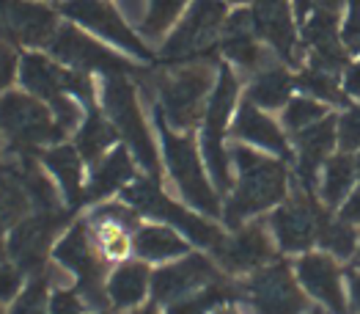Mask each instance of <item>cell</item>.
I'll return each instance as SVG.
<instances>
[{
	"mask_svg": "<svg viewBox=\"0 0 360 314\" xmlns=\"http://www.w3.org/2000/svg\"><path fill=\"white\" fill-rule=\"evenodd\" d=\"M231 157L237 163L240 180H237V188L223 210V218L229 226L240 229L248 218H253V215L275 207L278 201H283L289 177H286L283 163L259 155V152H250L245 146H234Z\"/></svg>",
	"mask_w": 360,
	"mask_h": 314,
	"instance_id": "cell-1",
	"label": "cell"
},
{
	"mask_svg": "<svg viewBox=\"0 0 360 314\" xmlns=\"http://www.w3.org/2000/svg\"><path fill=\"white\" fill-rule=\"evenodd\" d=\"M160 119L176 130H193L207 113V96L212 94L210 63H184L179 69L162 72L157 77Z\"/></svg>",
	"mask_w": 360,
	"mask_h": 314,
	"instance_id": "cell-2",
	"label": "cell"
},
{
	"mask_svg": "<svg viewBox=\"0 0 360 314\" xmlns=\"http://www.w3.org/2000/svg\"><path fill=\"white\" fill-rule=\"evenodd\" d=\"M102 102H105L108 122L116 127V132L127 141L138 165L146 171V177L160 182V157H157V146L151 141L149 127L143 122V113L138 108L135 86L124 75H108Z\"/></svg>",
	"mask_w": 360,
	"mask_h": 314,
	"instance_id": "cell-3",
	"label": "cell"
},
{
	"mask_svg": "<svg viewBox=\"0 0 360 314\" xmlns=\"http://www.w3.org/2000/svg\"><path fill=\"white\" fill-rule=\"evenodd\" d=\"M124 199H127V204L132 207V210H138V213H146L151 218L157 220H165L168 226H174V229H179L181 234H187L193 243H198V246H207V249H217L220 243H223V232L212 223V220L201 218V215H195V213H190V210H184L179 207L176 201H171L160 185H157V180H135L129 188H124Z\"/></svg>",
	"mask_w": 360,
	"mask_h": 314,
	"instance_id": "cell-4",
	"label": "cell"
},
{
	"mask_svg": "<svg viewBox=\"0 0 360 314\" xmlns=\"http://www.w3.org/2000/svg\"><path fill=\"white\" fill-rule=\"evenodd\" d=\"M240 92V83L234 77V72L223 63L217 72V83L212 89L210 102H207V113H204V135H201V149L207 157V168H210L212 180L220 190L231 188V171H229V155L223 146V135L234 111V99Z\"/></svg>",
	"mask_w": 360,
	"mask_h": 314,
	"instance_id": "cell-5",
	"label": "cell"
},
{
	"mask_svg": "<svg viewBox=\"0 0 360 314\" xmlns=\"http://www.w3.org/2000/svg\"><path fill=\"white\" fill-rule=\"evenodd\" d=\"M0 130L17 149L50 146L63 138V130L56 122L53 111L47 108V102L20 92L0 96Z\"/></svg>",
	"mask_w": 360,
	"mask_h": 314,
	"instance_id": "cell-6",
	"label": "cell"
},
{
	"mask_svg": "<svg viewBox=\"0 0 360 314\" xmlns=\"http://www.w3.org/2000/svg\"><path fill=\"white\" fill-rule=\"evenodd\" d=\"M162 125V149H165V163H168V171H171V180L174 185L179 188V193L187 199V204H193L198 213L217 218L220 215V199L212 188V182L207 180L204 168H201V160L195 152V144L184 135H174L171 127Z\"/></svg>",
	"mask_w": 360,
	"mask_h": 314,
	"instance_id": "cell-7",
	"label": "cell"
},
{
	"mask_svg": "<svg viewBox=\"0 0 360 314\" xmlns=\"http://www.w3.org/2000/svg\"><path fill=\"white\" fill-rule=\"evenodd\" d=\"M242 309L248 314H302L305 295L283 262L259 268L240 287Z\"/></svg>",
	"mask_w": 360,
	"mask_h": 314,
	"instance_id": "cell-8",
	"label": "cell"
},
{
	"mask_svg": "<svg viewBox=\"0 0 360 314\" xmlns=\"http://www.w3.org/2000/svg\"><path fill=\"white\" fill-rule=\"evenodd\" d=\"M20 80L25 86V92L47 102L56 105L63 96L75 94L80 99L91 102L94 99V89H91L89 75L75 72V69H63L58 63H53L50 58L39 56V53H25L22 56V66H20Z\"/></svg>",
	"mask_w": 360,
	"mask_h": 314,
	"instance_id": "cell-9",
	"label": "cell"
},
{
	"mask_svg": "<svg viewBox=\"0 0 360 314\" xmlns=\"http://www.w3.org/2000/svg\"><path fill=\"white\" fill-rule=\"evenodd\" d=\"M328 220V215L316 207L311 193H297L286 204H281L270 218V229L283 251L297 253L311 249L319 240V229Z\"/></svg>",
	"mask_w": 360,
	"mask_h": 314,
	"instance_id": "cell-10",
	"label": "cell"
},
{
	"mask_svg": "<svg viewBox=\"0 0 360 314\" xmlns=\"http://www.w3.org/2000/svg\"><path fill=\"white\" fill-rule=\"evenodd\" d=\"M226 25V6L223 0H195L179 28L168 36L162 56L165 58H184L193 53L207 50L212 42L223 33Z\"/></svg>",
	"mask_w": 360,
	"mask_h": 314,
	"instance_id": "cell-11",
	"label": "cell"
},
{
	"mask_svg": "<svg viewBox=\"0 0 360 314\" xmlns=\"http://www.w3.org/2000/svg\"><path fill=\"white\" fill-rule=\"evenodd\" d=\"M53 253H56L60 268H66L72 276H77V284H80L83 295L99 306V303L105 301V292H102L105 262H102V256L94 249L86 226H83V223H75V226L63 234V240L56 246Z\"/></svg>",
	"mask_w": 360,
	"mask_h": 314,
	"instance_id": "cell-12",
	"label": "cell"
},
{
	"mask_svg": "<svg viewBox=\"0 0 360 314\" xmlns=\"http://www.w3.org/2000/svg\"><path fill=\"white\" fill-rule=\"evenodd\" d=\"M60 11L69 20H77L80 25L99 33L102 39L119 44L121 50H127V53H132L138 58H151V50L129 31L124 17L110 3H105V0H60Z\"/></svg>",
	"mask_w": 360,
	"mask_h": 314,
	"instance_id": "cell-13",
	"label": "cell"
},
{
	"mask_svg": "<svg viewBox=\"0 0 360 314\" xmlns=\"http://www.w3.org/2000/svg\"><path fill=\"white\" fill-rule=\"evenodd\" d=\"M50 53L58 58L60 63H66V69L75 72H105V75H124L129 66L124 58H119L113 50L102 47L99 42L89 39L83 31L63 25L56 31L53 42H50Z\"/></svg>",
	"mask_w": 360,
	"mask_h": 314,
	"instance_id": "cell-14",
	"label": "cell"
},
{
	"mask_svg": "<svg viewBox=\"0 0 360 314\" xmlns=\"http://www.w3.org/2000/svg\"><path fill=\"white\" fill-rule=\"evenodd\" d=\"M58 31L53 8L30 0H0V39L17 44H50Z\"/></svg>",
	"mask_w": 360,
	"mask_h": 314,
	"instance_id": "cell-15",
	"label": "cell"
},
{
	"mask_svg": "<svg viewBox=\"0 0 360 314\" xmlns=\"http://www.w3.org/2000/svg\"><path fill=\"white\" fill-rule=\"evenodd\" d=\"M220 282L214 265L204 256H184L181 262H174V265H165L160 268L154 276H151V292H154V301L157 303H176L181 298L204 289V287H212V284Z\"/></svg>",
	"mask_w": 360,
	"mask_h": 314,
	"instance_id": "cell-16",
	"label": "cell"
},
{
	"mask_svg": "<svg viewBox=\"0 0 360 314\" xmlns=\"http://www.w3.org/2000/svg\"><path fill=\"white\" fill-rule=\"evenodd\" d=\"M63 226V213L58 210H39L36 215L22 218L11 232H8V243L6 249L14 256V262L22 270H36L50 249V240L56 237Z\"/></svg>",
	"mask_w": 360,
	"mask_h": 314,
	"instance_id": "cell-17",
	"label": "cell"
},
{
	"mask_svg": "<svg viewBox=\"0 0 360 314\" xmlns=\"http://www.w3.org/2000/svg\"><path fill=\"white\" fill-rule=\"evenodd\" d=\"M214 253L229 273H248V270L264 268L275 256V249L262 223H248L237 229L234 237H223Z\"/></svg>",
	"mask_w": 360,
	"mask_h": 314,
	"instance_id": "cell-18",
	"label": "cell"
},
{
	"mask_svg": "<svg viewBox=\"0 0 360 314\" xmlns=\"http://www.w3.org/2000/svg\"><path fill=\"white\" fill-rule=\"evenodd\" d=\"M297 282L305 287L308 295H314L330 314H344V287H341V270L328 253H305L297 262Z\"/></svg>",
	"mask_w": 360,
	"mask_h": 314,
	"instance_id": "cell-19",
	"label": "cell"
},
{
	"mask_svg": "<svg viewBox=\"0 0 360 314\" xmlns=\"http://www.w3.org/2000/svg\"><path fill=\"white\" fill-rule=\"evenodd\" d=\"M250 20L256 36L270 42L283 58H295L297 36H295L289 0H256L250 8Z\"/></svg>",
	"mask_w": 360,
	"mask_h": 314,
	"instance_id": "cell-20",
	"label": "cell"
},
{
	"mask_svg": "<svg viewBox=\"0 0 360 314\" xmlns=\"http://www.w3.org/2000/svg\"><path fill=\"white\" fill-rule=\"evenodd\" d=\"M338 122L325 116L322 122L305 127L297 135V180L305 193H311L316 185V174H319V165L328 160V152L335 146V135H338Z\"/></svg>",
	"mask_w": 360,
	"mask_h": 314,
	"instance_id": "cell-21",
	"label": "cell"
},
{
	"mask_svg": "<svg viewBox=\"0 0 360 314\" xmlns=\"http://www.w3.org/2000/svg\"><path fill=\"white\" fill-rule=\"evenodd\" d=\"M220 50L231 58L234 63H240L242 69H262L264 66V50L256 42V31H253V20L250 11H237L231 17H226V25L220 33Z\"/></svg>",
	"mask_w": 360,
	"mask_h": 314,
	"instance_id": "cell-22",
	"label": "cell"
},
{
	"mask_svg": "<svg viewBox=\"0 0 360 314\" xmlns=\"http://www.w3.org/2000/svg\"><path fill=\"white\" fill-rule=\"evenodd\" d=\"M240 141H248V144H256L267 152H275L281 157H289V144H286V135L278 130V125L267 119L250 99L242 102L240 113H237V122H234V130H231Z\"/></svg>",
	"mask_w": 360,
	"mask_h": 314,
	"instance_id": "cell-23",
	"label": "cell"
},
{
	"mask_svg": "<svg viewBox=\"0 0 360 314\" xmlns=\"http://www.w3.org/2000/svg\"><path fill=\"white\" fill-rule=\"evenodd\" d=\"M41 163H44V168L60 182L66 199L72 204H77L83 199V157H80V152L75 146L58 144V146L44 149Z\"/></svg>",
	"mask_w": 360,
	"mask_h": 314,
	"instance_id": "cell-24",
	"label": "cell"
},
{
	"mask_svg": "<svg viewBox=\"0 0 360 314\" xmlns=\"http://www.w3.org/2000/svg\"><path fill=\"white\" fill-rule=\"evenodd\" d=\"M149 270L141 262H124L121 268H116L108 279V298L116 309H129L138 306L146 298L149 289Z\"/></svg>",
	"mask_w": 360,
	"mask_h": 314,
	"instance_id": "cell-25",
	"label": "cell"
},
{
	"mask_svg": "<svg viewBox=\"0 0 360 314\" xmlns=\"http://www.w3.org/2000/svg\"><path fill=\"white\" fill-rule=\"evenodd\" d=\"M135 177V168H132V157L127 149H116L105 160L96 163L94 174H91L89 190H86V199L96 201V199H105L110 196L113 190H121L129 180Z\"/></svg>",
	"mask_w": 360,
	"mask_h": 314,
	"instance_id": "cell-26",
	"label": "cell"
},
{
	"mask_svg": "<svg viewBox=\"0 0 360 314\" xmlns=\"http://www.w3.org/2000/svg\"><path fill=\"white\" fill-rule=\"evenodd\" d=\"M132 249L141 259L146 262H168V259H179L187 253V243L171 226H143L138 229Z\"/></svg>",
	"mask_w": 360,
	"mask_h": 314,
	"instance_id": "cell-27",
	"label": "cell"
},
{
	"mask_svg": "<svg viewBox=\"0 0 360 314\" xmlns=\"http://www.w3.org/2000/svg\"><path fill=\"white\" fill-rule=\"evenodd\" d=\"M119 132H116V127L110 125L94 105H91L89 116H86V122L80 127V132H77V144H75V149L80 152L83 160H89V163H99V157L102 152H108L110 149V144H113V138H116Z\"/></svg>",
	"mask_w": 360,
	"mask_h": 314,
	"instance_id": "cell-28",
	"label": "cell"
},
{
	"mask_svg": "<svg viewBox=\"0 0 360 314\" xmlns=\"http://www.w3.org/2000/svg\"><path fill=\"white\" fill-rule=\"evenodd\" d=\"M248 94H250V102L259 108H281L292 94V77L281 66H267L256 75Z\"/></svg>",
	"mask_w": 360,
	"mask_h": 314,
	"instance_id": "cell-29",
	"label": "cell"
},
{
	"mask_svg": "<svg viewBox=\"0 0 360 314\" xmlns=\"http://www.w3.org/2000/svg\"><path fill=\"white\" fill-rule=\"evenodd\" d=\"M355 182V160L347 155H335L325 160V174H322V199L328 207H335L344 201Z\"/></svg>",
	"mask_w": 360,
	"mask_h": 314,
	"instance_id": "cell-30",
	"label": "cell"
},
{
	"mask_svg": "<svg viewBox=\"0 0 360 314\" xmlns=\"http://www.w3.org/2000/svg\"><path fill=\"white\" fill-rule=\"evenodd\" d=\"M28 204V193H25V188L20 185V180L14 174L0 180V240H3V234L8 229H14L20 220L25 218Z\"/></svg>",
	"mask_w": 360,
	"mask_h": 314,
	"instance_id": "cell-31",
	"label": "cell"
},
{
	"mask_svg": "<svg viewBox=\"0 0 360 314\" xmlns=\"http://www.w3.org/2000/svg\"><path fill=\"white\" fill-rule=\"evenodd\" d=\"M184 3L187 0H149L146 3V14L141 20V31L146 33L149 39H160L162 33L176 23Z\"/></svg>",
	"mask_w": 360,
	"mask_h": 314,
	"instance_id": "cell-32",
	"label": "cell"
},
{
	"mask_svg": "<svg viewBox=\"0 0 360 314\" xmlns=\"http://www.w3.org/2000/svg\"><path fill=\"white\" fill-rule=\"evenodd\" d=\"M355 240H358V232L352 223L347 220H325L322 229H319V243L335 256H349L355 251Z\"/></svg>",
	"mask_w": 360,
	"mask_h": 314,
	"instance_id": "cell-33",
	"label": "cell"
},
{
	"mask_svg": "<svg viewBox=\"0 0 360 314\" xmlns=\"http://www.w3.org/2000/svg\"><path fill=\"white\" fill-rule=\"evenodd\" d=\"M325 119V105L319 99H308V96H300V99H292L283 111V125L289 127L292 132H300L305 127L316 125Z\"/></svg>",
	"mask_w": 360,
	"mask_h": 314,
	"instance_id": "cell-34",
	"label": "cell"
},
{
	"mask_svg": "<svg viewBox=\"0 0 360 314\" xmlns=\"http://www.w3.org/2000/svg\"><path fill=\"white\" fill-rule=\"evenodd\" d=\"M229 295V289H223V284H212V287H204L187 298H181L176 303L168 306V314H207L212 306H217L223 298Z\"/></svg>",
	"mask_w": 360,
	"mask_h": 314,
	"instance_id": "cell-35",
	"label": "cell"
},
{
	"mask_svg": "<svg viewBox=\"0 0 360 314\" xmlns=\"http://www.w3.org/2000/svg\"><path fill=\"white\" fill-rule=\"evenodd\" d=\"M297 86H300L302 92H308L311 96L322 99V102H341L344 99L338 83H335V75H330V72H319V69L308 66L297 77Z\"/></svg>",
	"mask_w": 360,
	"mask_h": 314,
	"instance_id": "cell-36",
	"label": "cell"
},
{
	"mask_svg": "<svg viewBox=\"0 0 360 314\" xmlns=\"http://www.w3.org/2000/svg\"><path fill=\"white\" fill-rule=\"evenodd\" d=\"M11 314H47V287L41 279L25 287V292L17 298V306Z\"/></svg>",
	"mask_w": 360,
	"mask_h": 314,
	"instance_id": "cell-37",
	"label": "cell"
},
{
	"mask_svg": "<svg viewBox=\"0 0 360 314\" xmlns=\"http://www.w3.org/2000/svg\"><path fill=\"white\" fill-rule=\"evenodd\" d=\"M338 144L344 152L360 149V105L338 119Z\"/></svg>",
	"mask_w": 360,
	"mask_h": 314,
	"instance_id": "cell-38",
	"label": "cell"
},
{
	"mask_svg": "<svg viewBox=\"0 0 360 314\" xmlns=\"http://www.w3.org/2000/svg\"><path fill=\"white\" fill-rule=\"evenodd\" d=\"M86 303L75 289H56L47 298V314H83Z\"/></svg>",
	"mask_w": 360,
	"mask_h": 314,
	"instance_id": "cell-39",
	"label": "cell"
},
{
	"mask_svg": "<svg viewBox=\"0 0 360 314\" xmlns=\"http://www.w3.org/2000/svg\"><path fill=\"white\" fill-rule=\"evenodd\" d=\"M20 287H22L20 268H14V265H0V303L17 298Z\"/></svg>",
	"mask_w": 360,
	"mask_h": 314,
	"instance_id": "cell-40",
	"label": "cell"
},
{
	"mask_svg": "<svg viewBox=\"0 0 360 314\" xmlns=\"http://www.w3.org/2000/svg\"><path fill=\"white\" fill-rule=\"evenodd\" d=\"M14 69H17V56L8 44L0 42V92H6L14 80Z\"/></svg>",
	"mask_w": 360,
	"mask_h": 314,
	"instance_id": "cell-41",
	"label": "cell"
},
{
	"mask_svg": "<svg viewBox=\"0 0 360 314\" xmlns=\"http://www.w3.org/2000/svg\"><path fill=\"white\" fill-rule=\"evenodd\" d=\"M341 220H347V223H360V188L347 199V204L341 207Z\"/></svg>",
	"mask_w": 360,
	"mask_h": 314,
	"instance_id": "cell-42",
	"label": "cell"
},
{
	"mask_svg": "<svg viewBox=\"0 0 360 314\" xmlns=\"http://www.w3.org/2000/svg\"><path fill=\"white\" fill-rule=\"evenodd\" d=\"M344 92L349 96H360V63L347 69V75H344Z\"/></svg>",
	"mask_w": 360,
	"mask_h": 314,
	"instance_id": "cell-43",
	"label": "cell"
},
{
	"mask_svg": "<svg viewBox=\"0 0 360 314\" xmlns=\"http://www.w3.org/2000/svg\"><path fill=\"white\" fill-rule=\"evenodd\" d=\"M344 42H347V47H349V50L360 53V23H349V25H344Z\"/></svg>",
	"mask_w": 360,
	"mask_h": 314,
	"instance_id": "cell-44",
	"label": "cell"
},
{
	"mask_svg": "<svg viewBox=\"0 0 360 314\" xmlns=\"http://www.w3.org/2000/svg\"><path fill=\"white\" fill-rule=\"evenodd\" d=\"M349 301L352 309L360 314V273H349Z\"/></svg>",
	"mask_w": 360,
	"mask_h": 314,
	"instance_id": "cell-45",
	"label": "cell"
},
{
	"mask_svg": "<svg viewBox=\"0 0 360 314\" xmlns=\"http://www.w3.org/2000/svg\"><path fill=\"white\" fill-rule=\"evenodd\" d=\"M344 6V0H316V6L314 8H319V11H330V14H338V8Z\"/></svg>",
	"mask_w": 360,
	"mask_h": 314,
	"instance_id": "cell-46",
	"label": "cell"
},
{
	"mask_svg": "<svg viewBox=\"0 0 360 314\" xmlns=\"http://www.w3.org/2000/svg\"><path fill=\"white\" fill-rule=\"evenodd\" d=\"M314 6H316V0H295V11H297V17H305Z\"/></svg>",
	"mask_w": 360,
	"mask_h": 314,
	"instance_id": "cell-47",
	"label": "cell"
},
{
	"mask_svg": "<svg viewBox=\"0 0 360 314\" xmlns=\"http://www.w3.org/2000/svg\"><path fill=\"white\" fill-rule=\"evenodd\" d=\"M132 314H160V312H157V309H151V306H149V309H138V312H132Z\"/></svg>",
	"mask_w": 360,
	"mask_h": 314,
	"instance_id": "cell-48",
	"label": "cell"
},
{
	"mask_svg": "<svg viewBox=\"0 0 360 314\" xmlns=\"http://www.w3.org/2000/svg\"><path fill=\"white\" fill-rule=\"evenodd\" d=\"M355 174H358V177H360V155L355 157Z\"/></svg>",
	"mask_w": 360,
	"mask_h": 314,
	"instance_id": "cell-49",
	"label": "cell"
},
{
	"mask_svg": "<svg viewBox=\"0 0 360 314\" xmlns=\"http://www.w3.org/2000/svg\"><path fill=\"white\" fill-rule=\"evenodd\" d=\"M308 314H328V312H322V309H311Z\"/></svg>",
	"mask_w": 360,
	"mask_h": 314,
	"instance_id": "cell-50",
	"label": "cell"
},
{
	"mask_svg": "<svg viewBox=\"0 0 360 314\" xmlns=\"http://www.w3.org/2000/svg\"><path fill=\"white\" fill-rule=\"evenodd\" d=\"M214 314H234V312H229V309H220V312H214Z\"/></svg>",
	"mask_w": 360,
	"mask_h": 314,
	"instance_id": "cell-51",
	"label": "cell"
},
{
	"mask_svg": "<svg viewBox=\"0 0 360 314\" xmlns=\"http://www.w3.org/2000/svg\"><path fill=\"white\" fill-rule=\"evenodd\" d=\"M231 3H245V0H231Z\"/></svg>",
	"mask_w": 360,
	"mask_h": 314,
	"instance_id": "cell-52",
	"label": "cell"
},
{
	"mask_svg": "<svg viewBox=\"0 0 360 314\" xmlns=\"http://www.w3.org/2000/svg\"><path fill=\"white\" fill-rule=\"evenodd\" d=\"M358 265H360V249H358Z\"/></svg>",
	"mask_w": 360,
	"mask_h": 314,
	"instance_id": "cell-53",
	"label": "cell"
},
{
	"mask_svg": "<svg viewBox=\"0 0 360 314\" xmlns=\"http://www.w3.org/2000/svg\"><path fill=\"white\" fill-rule=\"evenodd\" d=\"M96 314H108V312H96Z\"/></svg>",
	"mask_w": 360,
	"mask_h": 314,
	"instance_id": "cell-54",
	"label": "cell"
},
{
	"mask_svg": "<svg viewBox=\"0 0 360 314\" xmlns=\"http://www.w3.org/2000/svg\"><path fill=\"white\" fill-rule=\"evenodd\" d=\"M0 314H3V306H0Z\"/></svg>",
	"mask_w": 360,
	"mask_h": 314,
	"instance_id": "cell-55",
	"label": "cell"
}]
</instances>
